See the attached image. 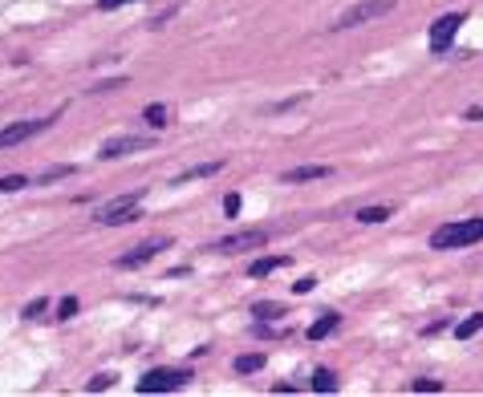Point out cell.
<instances>
[{"mask_svg":"<svg viewBox=\"0 0 483 397\" xmlns=\"http://www.w3.org/2000/svg\"><path fill=\"white\" fill-rule=\"evenodd\" d=\"M483 239V219L471 215V219H455V223H443L431 232V248L435 252H459V248H471Z\"/></svg>","mask_w":483,"mask_h":397,"instance_id":"obj_1","label":"cell"},{"mask_svg":"<svg viewBox=\"0 0 483 397\" xmlns=\"http://www.w3.org/2000/svg\"><path fill=\"white\" fill-rule=\"evenodd\" d=\"M138 203H143V191H126V195H118V199H110L94 211V223H102V227L130 223V219H138Z\"/></svg>","mask_w":483,"mask_h":397,"instance_id":"obj_2","label":"cell"},{"mask_svg":"<svg viewBox=\"0 0 483 397\" xmlns=\"http://www.w3.org/2000/svg\"><path fill=\"white\" fill-rule=\"evenodd\" d=\"M394 4H398V0H358L354 8H345L338 21H333V33H341V29H358V24H365V21H378V17H386Z\"/></svg>","mask_w":483,"mask_h":397,"instance_id":"obj_3","label":"cell"},{"mask_svg":"<svg viewBox=\"0 0 483 397\" xmlns=\"http://www.w3.org/2000/svg\"><path fill=\"white\" fill-rule=\"evenodd\" d=\"M191 381V373L187 369H150V373L138 377V394H175V389H183Z\"/></svg>","mask_w":483,"mask_h":397,"instance_id":"obj_4","label":"cell"},{"mask_svg":"<svg viewBox=\"0 0 483 397\" xmlns=\"http://www.w3.org/2000/svg\"><path fill=\"white\" fill-rule=\"evenodd\" d=\"M463 13H447V17H438L435 24H431V53H447L451 49V41L459 37V29H463Z\"/></svg>","mask_w":483,"mask_h":397,"instance_id":"obj_5","label":"cell"},{"mask_svg":"<svg viewBox=\"0 0 483 397\" xmlns=\"http://www.w3.org/2000/svg\"><path fill=\"white\" fill-rule=\"evenodd\" d=\"M264 243H268V232H264V227H248V232L223 235L219 243H212V252H223V256H232V252H248V248H264Z\"/></svg>","mask_w":483,"mask_h":397,"instance_id":"obj_6","label":"cell"},{"mask_svg":"<svg viewBox=\"0 0 483 397\" xmlns=\"http://www.w3.org/2000/svg\"><path fill=\"white\" fill-rule=\"evenodd\" d=\"M53 118H33V122H13V126H4L0 130V150H8V146H21L24 138H33V134H41Z\"/></svg>","mask_w":483,"mask_h":397,"instance_id":"obj_7","label":"cell"},{"mask_svg":"<svg viewBox=\"0 0 483 397\" xmlns=\"http://www.w3.org/2000/svg\"><path fill=\"white\" fill-rule=\"evenodd\" d=\"M150 138H138V134H126V138H106L102 142V150H97V159L102 163H110V159H126V154H134V150H146Z\"/></svg>","mask_w":483,"mask_h":397,"instance_id":"obj_8","label":"cell"},{"mask_svg":"<svg viewBox=\"0 0 483 397\" xmlns=\"http://www.w3.org/2000/svg\"><path fill=\"white\" fill-rule=\"evenodd\" d=\"M171 239L167 235H159V239H146V243H138L134 252H126V256H118V268H138V264H146V259H155L159 252H167Z\"/></svg>","mask_w":483,"mask_h":397,"instance_id":"obj_9","label":"cell"},{"mask_svg":"<svg viewBox=\"0 0 483 397\" xmlns=\"http://www.w3.org/2000/svg\"><path fill=\"white\" fill-rule=\"evenodd\" d=\"M329 175H333V166H292L280 175V183L296 187V183H317V179H329Z\"/></svg>","mask_w":483,"mask_h":397,"instance_id":"obj_10","label":"cell"},{"mask_svg":"<svg viewBox=\"0 0 483 397\" xmlns=\"http://www.w3.org/2000/svg\"><path fill=\"white\" fill-rule=\"evenodd\" d=\"M285 264H289L285 256H260V259L248 264V276H252V280H264V276H272V272H280Z\"/></svg>","mask_w":483,"mask_h":397,"instance_id":"obj_11","label":"cell"},{"mask_svg":"<svg viewBox=\"0 0 483 397\" xmlns=\"http://www.w3.org/2000/svg\"><path fill=\"white\" fill-rule=\"evenodd\" d=\"M219 170H223V163H195V166H187L183 175H175V183L183 187V183H195V179H212Z\"/></svg>","mask_w":483,"mask_h":397,"instance_id":"obj_12","label":"cell"},{"mask_svg":"<svg viewBox=\"0 0 483 397\" xmlns=\"http://www.w3.org/2000/svg\"><path fill=\"white\" fill-rule=\"evenodd\" d=\"M338 325H341L338 312H325L321 321H313V325H309V332H305V337H309V341H325L329 332H338Z\"/></svg>","mask_w":483,"mask_h":397,"instance_id":"obj_13","label":"cell"},{"mask_svg":"<svg viewBox=\"0 0 483 397\" xmlns=\"http://www.w3.org/2000/svg\"><path fill=\"white\" fill-rule=\"evenodd\" d=\"M264 369V353H244V357H236V373L248 377V373H260Z\"/></svg>","mask_w":483,"mask_h":397,"instance_id":"obj_14","label":"cell"},{"mask_svg":"<svg viewBox=\"0 0 483 397\" xmlns=\"http://www.w3.org/2000/svg\"><path fill=\"white\" fill-rule=\"evenodd\" d=\"M252 316H256L260 325H268V321H280V316H285V308H280L276 300H260L256 308H252Z\"/></svg>","mask_w":483,"mask_h":397,"instance_id":"obj_15","label":"cell"},{"mask_svg":"<svg viewBox=\"0 0 483 397\" xmlns=\"http://www.w3.org/2000/svg\"><path fill=\"white\" fill-rule=\"evenodd\" d=\"M475 332H483V312H471L467 321H459V325H455V337H459V341L475 337Z\"/></svg>","mask_w":483,"mask_h":397,"instance_id":"obj_16","label":"cell"},{"mask_svg":"<svg viewBox=\"0 0 483 397\" xmlns=\"http://www.w3.org/2000/svg\"><path fill=\"white\" fill-rule=\"evenodd\" d=\"M146 126H150V130H163V126H167L171 118H167V106H163V102H155V106H146Z\"/></svg>","mask_w":483,"mask_h":397,"instance_id":"obj_17","label":"cell"},{"mask_svg":"<svg viewBox=\"0 0 483 397\" xmlns=\"http://www.w3.org/2000/svg\"><path fill=\"white\" fill-rule=\"evenodd\" d=\"M313 389L317 394H333V389H338V373H333V369H317L313 373Z\"/></svg>","mask_w":483,"mask_h":397,"instance_id":"obj_18","label":"cell"},{"mask_svg":"<svg viewBox=\"0 0 483 397\" xmlns=\"http://www.w3.org/2000/svg\"><path fill=\"white\" fill-rule=\"evenodd\" d=\"M390 215H394L390 207H362V211H358V219H362V223H386Z\"/></svg>","mask_w":483,"mask_h":397,"instance_id":"obj_19","label":"cell"},{"mask_svg":"<svg viewBox=\"0 0 483 397\" xmlns=\"http://www.w3.org/2000/svg\"><path fill=\"white\" fill-rule=\"evenodd\" d=\"M73 170H77V166H49V170H41V179H37V183H57V179H70Z\"/></svg>","mask_w":483,"mask_h":397,"instance_id":"obj_20","label":"cell"},{"mask_svg":"<svg viewBox=\"0 0 483 397\" xmlns=\"http://www.w3.org/2000/svg\"><path fill=\"white\" fill-rule=\"evenodd\" d=\"M114 381H118L114 373H94V377H90V385H86V389H90V394H102V389H110Z\"/></svg>","mask_w":483,"mask_h":397,"instance_id":"obj_21","label":"cell"},{"mask_svg":"<svg viewBox=\"0 0 483 397\" xmlns=\"http://www.w3.org/2000/svg\"><path fill=\"white\" fill-rule=\"evenodd\" d=\"M414 394H438L443 389V381H435V377H418V381H411Z\"/></svg>","mask_w":483,"mask_h":397,"instance_id":"obj_22","label":"cell"},{"mask_svg":"<svg viewBox=\"0 0 483 397\" xmlns=\"http://www.w3.org/2000/svg\"><path fill=\"white\" fill-rule=\"evenodd\" d=\"M24 187H29L24 175H4V179H0V191H24Z\"/></svg>","mask_w":483,"mask_h":397,"instance_id":"obj_23","label":"cell"},{"mask_svg":"<svg viewBox=\"0 0 483 397\" xmlns=\"http://www.w3.org/2000/svg\"><path fill=\"white\" fill-rule=\"evenodd\" d=\"M57 316H61V321H70V316H77V296H65V300L57 304Z\"/></svg>","mask_w":483,"mask_h":397,"instance_id":"obj_24","label":"cell"},{"mask_svg":"<svg viewBox=\"0 0 483 397\" xmlns=\"http://www.w3.org/2000/svg\"><path fill=\"white\" fill-rule=\"evenodd\" d=\"M45 312H49V300H33L24 308V321H37V316H45Z\"/></svg>","mask_w":483,"mask_h":397,"instance_id":"obj_25","label":"cell"},{"mask_svg":"<svg viewBox=\"0 0 483 397\" xmlns=\"http://www.w3.org/2000/svg\"><path fill=\"white\" fill-rule=\"evenodd\" d=\"M313 288H317V276H305V280L292 284V292H296V296H305V292H313Z\"/></svg>","mask_w":483,"mask_h":397,"instance_id":"obj_26","label":"cell"},{"mask_svg":"<svg viewBox=\"0 0 483 397\" xmlns=\"http://www.w3.org/2000/svg\"><path fill=\"white\" fill-rule=\"evenodd\" d=\"M223 211H228V215H240V195H236V191L223 199Z\"/></svg>","mask_w":483,"mask_h":397,"instance_id":"obj_27","label":"cell"},{"mask_svg":"<svg viewBox=\"0 0 483 397\" xmlns=\"http://www.w3.org/2000/svg\"><path fill=\"white\" fill-rule=\"evenodd\" d=\"M447 325H451V321H435V325H427V328H422V337H435V332H443Z\"/></svg>","mask_w":483,"mask_h":397,"instance_id":"obj_28","label":"cell"},{"mask_svg":"<svg viewBox=\"0 0 483 397\" xmlns=\"http://www.w3.org/2000/svg\"><path fill=\"white\" fill-rule=\"evenodd\" d=\"M122 4H130V0H97V8H102V13H110V8H122Z\"/></svg>","mask_w":483,"mask_h":397,"instance_id":"obj_29","label":"cell"},{"mask_svg":"<svg viewBox=\"0 0 483 397\" xmlns=\"http://www.w3.org/2000/svg\"><path fill=\"white\" fill-rule=\"evenodd\" d=\"M463 118H467V122H483V110H480V106H471V110H467Z\"/></svg>","mask_w":483,"mask_h":397,"instance_id":"obj_30","label":"cell"}]
</instances>
